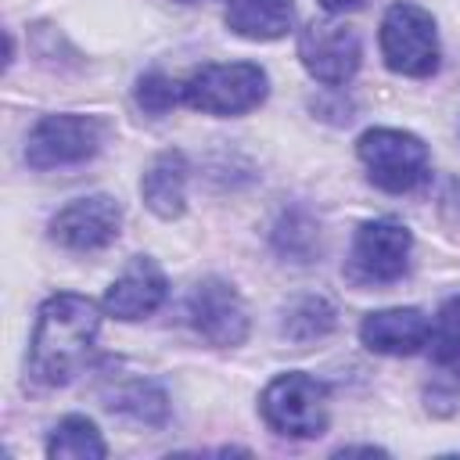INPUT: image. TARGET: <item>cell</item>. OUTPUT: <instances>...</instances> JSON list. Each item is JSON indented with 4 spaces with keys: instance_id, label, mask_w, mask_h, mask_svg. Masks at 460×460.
I'll return each instance as SVG.
<instances>
[{
    "instance_id": "obj_8",
    "label": "cell",
    "mask_w": 460,
    "mask_h": 460,
    "mask_svg": "<svg viewBox=\"0 0 460 460\" xmlns=\"http://www.w3.org/2000/svg\"><path fill=\"white\" fill-rule=\"evenodd\" d=\"M413 237L399 219H370L356 230L349 270L363 284H392L410 266Z\"/></svg>"
},
{
    "instance_id": "obj_13",
    "label": "cell",
    "mask_w": 460,
    "mask_h": 460,
    "mask_svg": "<svg viewBox=\"0 0 460 460\" xmlns=\"http://www.w3.org/2000/svg\"><path fill=\"white\" fill-rule=\"evenodd\" d=\"M187 158H183V151H162L151 165H147V172H144V180H140V198H144V205L158 216V219H176V216H183V205H187Z\"/></svg>"
},
{
    "instance_id": "obj_16",
    "label": "cell",
    "mask_w": 460,
    "mask_h": 460,
    "mask_svg": "<svg viewBox=\"0 0 460 460\" xmlns=\"http://www.w3.org/2000/svg\"><path fill=\"white\" fill-rule=\"evenodd\" d=\"M108 406L115 413H126L140 424H151V428H162L169 420V399L165 392L147 381V377H133V381H122L108 392Z\"/></svg>"
},
{
    "instance_id": "obj_1",
    "label": "cell",
    "mask_w": 460,
    "mask_h": 460,
    "mask_svg": "<svg viewBox=\"0 0 460 460\" xmlns=\"http://www.w3.org/2000/svg\"><path fill=\"white\" fill-rule=\"evenodd\" d=\"M101 331V309L72 291L50 295L40 305L32 341H29V370L40 385H68L90 359Z\"/></svg>"
},
{
    "instance_id": "obj_14",
    "label": "cell",
    "mask_w": 460,
    "mask_h": 460,
    "mask_svg": "<svg viewBox=\"0 0 460 460\" xmlns=\"http://www.w3.org/2000/svg\"><path fill=\"white\" fill-rule=\"evenodd\" d=\"M223 14L230 32L244 40H280L295 25V4L291 0H223Z\"/></svg>"
},
{
    "instance_id": "obj_10",
    "label": "cell",
    "mask_w": 460,
    "mask_h": 460,
    "mask_svg": "<svg viewBox=\"0 0 460 460\" xmlns=\"http://www.w3.org/2000/svg\"><path fill=\"white\" fill-rule=\"evenodd\" d=\"M122 205L111 194H86L50 216V241L68 252H97L119 237Z\"/></svg>"
},
{
    "instance_id": "obj_18",
    "label": "cell",
    "mask_w": 460,
    "mask_h": 460,
    "mask_svg": "<svg viewBox=\"0 0 460 460\" xmlns=\"http://www.w3.org/2000/svg\"><path fill=\"white\" fill-rule=\"evenodd\" d=\"M428 349H431V359L435 363H456L460 359V295H453L438 309V316L431 323Z\"/></svg>"
},
{
    "instance_id": "obj_12",
    "label": "cell",
    "mask_w": 460,
    "mask_h": 460,
    "mask_svg": "<svg viewBox=\"0 0 460 460\" xmlns=\"http://www.w3.org/2000/svg\"><path fill=\"white\" fill-rule=\"evenodd\" d=\"M359 338L370 352L381 356H413L428 345L431 338V320L413 309V305H399V309H377L359 323Z\"/></svg>"
},
{
    "instance_id": "obj_23",
    "label": "cell",
    "mask_w": 460,
    "mask_h": 460,
    "mask_svg": "<svg viewBox=\"0 0 460 460\" xmlns=\"http://www.w3.org/2000/svg\"><path fill=\"white\" fill-rule=\"evenodd\" d=\"M176 4H198V0H176Z\"/></svg>"
},
{
    "instance_id": "obj_20",
    "label": "cell",
    "mask_w": 460,
    "mask_h": 460,
    "mask_svg": "<svg viewBox=\"0 0 460 460\" xmlns=\"http://www.w3.org/2000/svg\"><path fill=\"white\" fill-rule=\"evenodd\" d=\"M280 226H284V230H291V237H288V234H273L277 248H280L284 255H295L298 262H305V259L313 255V248H316V226H313L302 212L284 216V219H280Z\"/></svg>"
},
{
    "instance_id": "obj_22",
    "label": "cell",
    "mask_w": 460,
    "mask_h": 460,
    "mask_svg": "<svg viewBox=\"0 0 460 460\" xmlns=\"http://www.w3.org/2000/svg\"><path fill=\"white\" fill-rule=\"evenodd\" d=\"M352 453H367V456H374V453H385V449H377V446H341V449H338V456H352Z\"/></svg>"
},
{
    "instance_id": "obj_5",
    "label": "cell",
    "mask_w": 460,
    "mask_h": 460,
    "mask_svg": "<svg viewBox=\"0 0 460 460\" xmlns=\"http://www.w3.org/2000/svg\"><path fill=\"white\" fill-rule=\"evenodd\" d=\"M381 58L392 72L399 75H413L424 79L438 68V32H435V18L417 7V4H392L381 18Z\"/></svg>"
},
{
    "instance_id": "obj_9",
    "label": "cell",
    "mask_w": 460,
    "mask_h": 460,
    "mask_svg": "<svg viewBox=\"0 0 460 460\" xmlns=\"http://www.w3.org/2000/svg\"><path fill=\"white\" fill-rule=\"evenodd\" d=\"M187 320L208 345H241L248 338V309L237 288L223 277H205L187 298Z\"/></svg>"
},
{
    "instance_id": "obj_4",
    "label": "cell",
    "mask_w": 460,
    "mask_h": 460,
    "mask_svg": "<svg viewBox=\"0 0 460 460\" xmlns=\"http://www.w3.org/2000/svg\"><path fill=\"white\" fill-rule=\"evenodd\" d=\"M259 413L277 435L316 438L327 431V385L302 370L277 374L259 395Z\"/></svg>"
},
{
    "instance_id": "obj_3",
    "label": "cell",
    "mask_w": 460,
    "mask_h": 460,
    "mask_svg": "<svg viewBox=\"0 0 460 460\" xmlns=\"http://www.w3.org/2000/svg\"><path fill=\"white\" fill-rule=\"evenodd\" d=\"M356 155L367 169V180L388 194H406V190L420 187L431 169L428 144L417 133L392 129V126L367 129L356 140Z\"/></svg>"
},
{
    "instance_id": "obj_7",
    "label": "cell",
    "mask_w": 460,
    "mask_h": 460,
    "mask_svg": "<svg viewBox=\"0 0 460 460\" xmlns=\"http://www.w3.org/2000/svg\"><path fill=\"white\" fill-rule=\"evenodd\" d=\"M298 58L302 68L323 83V86H341L359 72L363 61V47L352 25L334 22V18H320L309 22L298 36Z\"/></svg>"
},
{
    "instance_id": "obj_17",
    "label": "cell",
    "mask_w": 460,
    "mask_h": 460,
    "mask_svg": "<svg viewBox=\"0 0 460 460\" xmlns=\"http://www.w3.org/2000/svg\"><path fill=\"white\" fill-rule=\"evenodd\" d=\"M334 323H338V313H334V305H331L323 295H302V298H295V302L284 309L280 334H284L288 341L309 345V341L331 334Z\"/></svg>"
},
{
    "instance_id": "obj_6",
    "label": "cell",
    "mask_w": 460,
    "mask_h": 460,
    "mask_svg": "<svg viewBox=\"0 0 460 460\" xmlns=\"http://www.w3.org/2000/svg\"><path fill=\"white\" fill-rule=\"evenodd\" d=\"M104 126L90 115H43L25 140V162L32 169H61V165H79L101 151Z\"/></svg>"
},
{
    "instance_id": "obj_2",
    "label": "cell",
    "mask_w": 460,
    "mask_h": 460,
    "mask_svg": "<svg viewBox=\"0 0 460 460\" xmlns=\"http://www.w3.org/2000/svg\"><path fill=\"white\" fill-rule=\"evenodd\" d=\"M270 93V75L255 61L201 65L183 79V104L205 115H244Z\"/></svg>"
},
{
    "instance_id": "obj_11",
    "label": "cell",
    "mask_w": 460,
    "mask_h": 460,
    "mask_svg": "<svg viewBox=\"0 0 460 460\" xmlns=\"http://www.w3.org/2000/svg\"><path fill=\"white\" fill-rule=\"evenodd\" d=\"M165 273L158 270L155 259L137 255L104 291V313L115 320H144L165 302Z\"/></svg>"
},
{
    "instance_id": "obj_15",
    "label": "cell",
    "mask_w": 460,
    "mask_h": 460,
    "mask_svg": "<svg viewBox=\"0 0 460 460\" xmlns=\"http://www.w3.org/2000/svg\"><path fill=\"white\" fill-rule=\"evenodd\" d=\"M47 456H54V460H101V456H108V446H104V438L90 417L68 413L47 435Z\"/></svg>"
},
{
    "instance_id": "obj_21",
    "label": "cell",
    "mask_w": 460,
    "mask_h": 460,
    "mask_svg": "<svg viewBox=\"0 0 460 460\" xmlns=\"http://www.w3.org/2000/svg\"><path fill=\"white\" fill-rule=\"evenodd\" d=\"M331 14H345V11H356V7H363L367 0H320Z\"/></svg>"
},
{
    "instance_id": "obj_19",
    "label": "cell",
    "mask_w": 460,
    "mask_h": 460,
    "mask_svg": "<svg viewBox=\"0 0 460 460\" xmlns=\"http://www.w3.org/2000/svg\"><path fill=\"white\" fill-rule=\"evenodd\" d=\"M180 101H183V83H176L172 75H165V72L155 68V72H144L137 79V104L147 115H165Z\"/></svg>"
}]
</instances>
